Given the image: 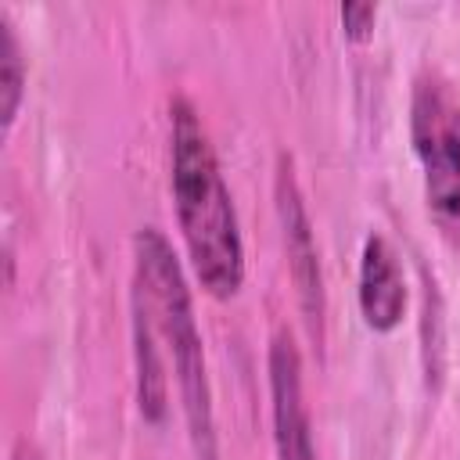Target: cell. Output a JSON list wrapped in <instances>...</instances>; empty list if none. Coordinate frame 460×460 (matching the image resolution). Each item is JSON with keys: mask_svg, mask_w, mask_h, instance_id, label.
Here are the masks:
<instances>
[{"mask_svg": "<svg viewBox=\"0 0 460 460\" xmlns=\"http://www.w3.org/2000/svg\"><path fill=\"white\" fill-rule=\"evenodd\" d=\"M172 208L198 284L212 298H234L244 284V244L216 151L187 97L169 101Z\"/></svg>", "mask_w": 460, "mask_h": 460, "instance_id": "obj_1", "label": "cell"}, {"mask_svg": "<svg viewBox=\"0 0 460 460\" xmlns=\"http://www.w3.org/2000/svg\"><path fill=\"white\" fill-rule=\"evenodd\" d=\"M133 259H137L133 291L144 298L151 323H155L158 338L165 341V352L172 356V367H176V385H180V399H183L194 460H216L212 385H208V370H205V349H201L187 277L172 255V244L165 241V234L158 226L137 230Z\"/></svg>", "mask_w": 460, "mask_h": 460, "instance_id": "obj_2", "label": "cell"}, {"mask_svg": "<svg viewBox=\"0 0 460 460\" xmlns=\"http://www.w3.org/2000/svg\"><path fill=\"white\" fill-rule=\"evenodd\" d=\"M410 133L435 230L460 248V93L438 72L413 83Z\"/></svg>", "mask_w": 460, "mask_h": 460, "instance_id": "obj_3", "label": "cell"}, {"mask_svg": "<svg viewBox=\"0 0 460 460\" xmlns=\"http://www.w3.org/2000/svg\"><path fill=\"white\" fill-rule=\"evenodd\" d=\"M273 201H277V219H280V241L288 255V270L295 280L298 309L305 320V331L316 345H323V323H327V291H323V273H320V252L309 223V208L295 176L291 155H277V172H273Z\"/></svg>", "mask_w": 460, "mask_h": 460, "instance_id": "obj_4", "label": "cell"}, {"mask_svg": "<svg viewBox=\"0 0 460 460\" xmlns=\"http://www.w3.org/2000/svg\"><path fill=\"white\" fill-rule=\"evenodd\" d=\"M270 413H273V449L277 460H316L309 410L302 395V356L291 331L270 338Z\"/></svg>", "mask_w": 460, "mask_h": 460, "instance_id": "obj_5", "label": "cell"}, {"mask_svg": "<svg viewBox=\"0 0 460 460\" xmlns=\"http://www.w3.org/2000/svg\"><path fill=\"white\" fill-rule=\"evenodd\" d=\"M359 313L363 323L377 334H388L402 323L406 313V277L395 248L388 244L385 234H367L363 252H359Z\"/></svg>", "mask_w": 460, "mask_h": 460, "instance_id": "obj_6", "label": "cell"}, {"mask_svg": "<svg viewBox=\"0 0 460 460\" xmlns=\"http://www.w3.org/2000/svg\"><path fill=\"white\" fill-rule=\"evenodd\" d=\"M158 331L151 323V313L144 298L133 291V359H137V402L147 420L165 417V367H162V345H155Z\"/></svg>", "mask_w": 460, "mask_h": 460, "instance_id": "obj_7", "label": "cell"}, {"mask_svg": "<svg viewBox=\"0 0 460 460\" xmlns=\"http://www.w3.org/2000/svg\"><path fill=\"white\" fill-rule=\"evenodd\" d=\"M22 93H25V58L7 22V11H0V119H4V129H11L18 115Z\"/></svg>", "mask_w": 460, "mask_h": 460, "instance_id": "obj_8", "label": "cell"}, {"mask_svg": "<svg viewBox=\"0 0 460 460\" xmlns=\"http://www.w3.org/2000/svg\"><path fill=\"white\" fill-rule=\"evenodd\" d=\"M341 32H345V40H352V43H363V40H370V32H374V22H377V7L374 4H367V0H356V4H341Z\"/></svg>", "mask_w": 460, "mask_h": 460, "instance_id": "obj_9", "label": "cell"}, {"mask_svg": "<svg viewBox=\"0 0 460 460\" xmlns=\"http://www.w3.org/2000/svg\"><path fill=\"white\" fill-rule=\"evenodd\" d=\"M11 460H36V453H29V449H18Z\"/></svg>", "mask_w": 460, "mask_h": 460, "instance_id": "obj_10", "label": "cell"}]
</instances>
